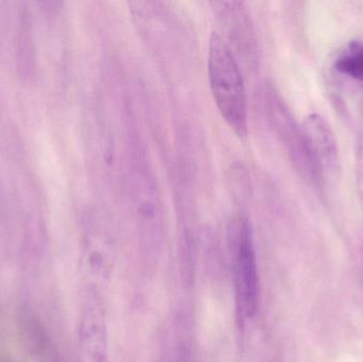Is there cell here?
Listing matches in <instances>:
<instances>
[{
    "label": "cell",
    "mask_w": 363,
    "mask_h": 362,
    "mask_svg": "<svg viewBox=\"0 0 363 362\" xmlns=\"http://www.w3.org/2000/svg\"><path fill=\"white\" fill-rule=\"evenodd\" d=\"M17 65L23 78H31L35 69V51L32 38L31 21L27 10L23 11L17 36Z\"/></svg>",
    "instance_id": "obj_8"
},
{
    "label": "cell",
    "mask_w": 363,
    "mask_h": 362,
    "mask_svg": "<svg viewBox=\"0 0 363 362\" xmlns=\"http://www.w3.org/2000/svg\"><path fill=\"white\" fill-rule=\"evenodd\" d=\"M17 327L21 341L28 352L40 357L51 340L47 336L46 329L40 317L29 308L23 307L17 316Z\"/></svg>",
    "instance_id": "obj_7"
},
{
    "label": "cell",
    "mask_w": 363,
    "mask_h": 362,
    "mask_svg": "<svg viewBox=\"0 0 363 362\" xmlns=\"http://www.w3.org/2000/svg\"><path fill=\"white\" fill-rule=\"evenodd\" d=\"M335 69L347 78L363 81V40H352L335 60Z\"/></svg>",
    "instance_id": "obj_9"
},
{
    "label": "cell",
    "mask_w": 363,
    "mask_h": 362,
    "mask_svg": "<svg viewBox=\"0 0 363 362\" xmlns=\"http://www.w3.org/2000/svg\"><path fill=\"white\" fill-rule=\"evenodd\" d=\"M0 362H16L10 355L6 353L0 352Z\"/></svg>",
    "instance_id": "obj_12"
},
{
    "label": "cell",
    "mask_w": 363,
    "mask_h": 362,
    "mask_svg": "<svg viewBox=\"0 0 363 362\" xmlns=\"http://www.w3.org/2000/svg\"><path fill=\"white\" fill-rule=\"evenodd\" d=\"M213 6L216 15L219 17L222 30L226 32L230 42L239 51L253 55L257 50V40L249 13L243 4L237 1H224L213 2Z\"/></svg>",
    "instance_id": "obj_6"
},
{
    "label": "cell",
    "mask_w": 363,
    "mask_h": 362,
    "mask_svg": "<svg viewBox=\"0 0 363 362\" xmlns=\"http://www.w3.org/2000/svg\"><path fill=\"white\" fill-rule=\"evenodd\" d=\"M209 87L213 101L228 127L240 138L247 134V91L232 49L218 33L209 40Z\"/></svg>",
    "instance_id": "obj_1"
},
{
    "label": "cell",
    "mask_w": 363,
    "mask_h": 362,
    "mask_svg": "<svg viewBox=\"0 0 363 362\" xmlns=\"http://www.w3.org/2000/svg\"><path fill=\"white\" fill-rule=\"evenodd\" d=\"M232 238L238 303L243 315L253 318L259 305V273L253 233L245 217L238 216L233 222Z\"/></svg>",
    "instance_id": "obj_2"
},
{
    "label": "cell",
    "mask_w": 363,
    "mask_h": 362,
    "mask_svg": "<svg viewBox=\"0 0 363 362\" xmlns=\"http://www.w3.org/2000/svg\"><path fill=\"white\" fill-rule=\"evenodd\" d=\"M356 188H357L358 200L363 210V125L356 146L355 159Z\"/></svg>",
    "instance_id": "obj_10"
},
{
    "label": "cell",
    "mask_w": 363,
    "mask_h": 362,
    "mask_svg": "<svg viewBox=\"0 0 363 362\" xmlns=\"http://www.w3.org/2000/svg\"><path fill=\"white\" fill-rule=\"evenodd\" d=\"M78 335L81 352L86 362L108 361V322L104 303L96 289H89L85 293Z\"/></svg>",
    "instance_id": "obj_4"
},
{
    "label": "cell",
    "mask_w": 363,
    "mask_h": 362,
    "mask_svg": "<svg viewBox=\"0 0 363 362\" xmlns=\"http://www.w3.org/2000/svg\"><path fill=\"white\" fill-rule=\"evenodd\" d=\"M307 148L323 176L339 165V148L334 130L322 115L313 113L303 121Z\"/></svg>",
    "instance_id": "obj_5"
},
{
    "label": "cell",
    "mask_w": 363,
    "mask_h": 362,
    "mask_svg": "<svg viewBox=\"0 0 363 362\" xmlns=\"http://www.w3.org/2000/svg\"><path fill=\"white\" fill-rule=\"evenodd\" d=\"M40 358H42V362H65L57 351V346L52 342L49 344L45 352L40 355Z\"/></svg>",
    "instance_id": "obj_11"
},
{
    "label": "cell",
    "mask_w": 363,
    "mask_h": 362,
    "mask_svg": "<svg viewBox=\"0 0 363 362\" xmlns=\"http://www.w3.org/2000/svg\"><path fill=\"white\" fill-rule=\"evenodd\" d=\"M268 112L275 131L279 134L283 144L287 149L288 154L298 174L313 185H321L323 174L315 165L306 142L302 127L292 118L281 98L271 91L268 93Z\"/></svg>",
    "instance_id": "obj_3"
}]
</instances>
